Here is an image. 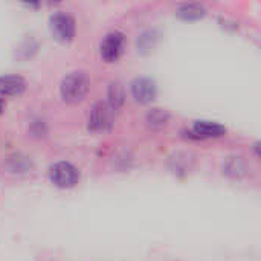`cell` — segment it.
Returning <instances> with one entry per match:
<instances>
[{
	"label": "cell",
	"mask_w": 261,
	"mask_h": 261,
	"mask_svg": "<svg viewBox=\"0 0 261 261\" xmlns=\"http://www.w3.org/2000/svg\"><path fill=\"white\" fill-rule=\"evenodd\" d=\"M3 106H5V104H3V101H2V98H0V113H2V110H3Z\"/></svg>",
	"instance_id": "cell-12"
},
{
	"label": "cell",
	"mask_w": 261,
	"mask_h": 261,
	"mask_svg": "<svg viewBox=\"0 0 261 261\" xmlns=\"http://www.w3.org/2000/svg\"><path fill=\"white\" fill-rule=\"evenodd\" d=\"M49 28L50 32L54 35L55 40L61 41V43H69L73 40L75 32H76V26H75V20L70 14L67 12H55L50 20H49Z\"/></svg>",
	"instance_id": "cell-4"
},
{
	"label": "cell",
	"mask_w": 261,
	"mask_h": 261,
	"mask_svg": "<svg viewBox=\"0 0 261 261\" xmlns=\"http://www.w3.org/2000/svg\"><path fill=\"white\" fill-rule=\"evenodd\" d=\"M124 34L119 32V31H112L109 32L101 44H99V54H101V58L106 61V63H115L119 60L122 50H124Z\"/></svg>",
	"instance_id": "cell-5"
},
{
	"label": "cell",
	"mask_w": 261,
	"mask_h": 261,
	"mask_svg": "<svg viewBox=\"0 0 261 261\" xmlns=\"http://www.w3.org/2000/svg\"><path fill=\"white\" fill-rule=\"evenodd\" d=\"M26 87V81L18 75H5L0 76V95L2 96H15L20 95Z\"/></svg>",
	"instance_id": "cell-8"
},
{
	"label": "cell",
	"mask_w": 261,
	"mask_h": 261,
	"mask_svg": "<svg viewBox=\"0 0 261 261\" xmlns=\"http://www.w3.org/2000/svg\"><path fill=\"white\" fill-rule=\"evenodd\" d=\"M124 101H125V92H124V87L121 86V83H118V81L110 83L109 90H107V104L115 112H118L124 106Z\"/></svg>",
	"instance_id": "cell-9"
},
{
	"label": "cell",
	"mask_w": 261,
	"mask_h": 261,
	"mask_svg": "<svg viewBox=\"0 0 261 261\" xmlns=\"http://www.w3.org/2000/svg\"><path fill=\"white\" fill-rule=\"evenodd\" d=\"M156 93H158V87H156V83L151 78L141 76V78L133 80V83H132V95L138 102L148 104L156 98Z\"/></svg>",
	"instance_id": "cell-6"
},
{
	"label": "cell",
	"mask_w": 261,
	"mask_h": 261,
	"mask_svg": "<svg viewBox=\"0 0 261 261\" xmlns=\"http://www.w3.org/2000/svg\"><path fill=\"white\" fill-rule=\"evenodd\" d=\"M193 133L200 139H210V138H220L226 135V128L217 122L211 121H197L193 125Z\"/></svg>",
	"instance_id": "cell-7"
},
{
	"label": "cell",
	"mask_w": 261,
	"mask_h": 261,
	"mask_svg": "<svg viewBox=\"0 0 261 261\" xmlns=\"http://www.w3.org/2000/svg\"><path fill=\"white\" fill-rule=\"evenodd\" d=\"M49 177L58 188H73L80 180V171L73 164L60 161L49 168Z\"/></svg>",
	"instance_id": "cell-2"
},
{
	"label": "cell",
	"mask_w": 261,
	"mask_h": 261,
	"mask_svg": "<svg viewBox=\"0 0 261 261\" xmlns=\"http://www.w3.org/2000/svg\"><path fill=\"white\" fill-rule=\"evenodd\" d=\"M168 119H170V115L165 110H162V109H153V110H150L147 113V122L153 128H162V127H165L167 122H168Z\"/></svg>",
	"instance_id": "cell-11"
},
{
	"label": "cell",
	"mask_w": 261,
	"mask_h": 261,
	"mask_svg": "<svg viewBox=\"0 0 261 261\" xmlns=\"http://www.w3.org/2000/svg\"><path fill=\"white\" fill-rule=\"evenodd\" d=\"M176 14L184 20H199L206 14V9L199 3H184L176 9Z\"/></svg>",
	"instance_id": "cell-10"
},
{
	"label": "cell",
	"mask_w": 261,
	"mask_h": 261,
	"mask_svg": "<svg viewBox=\"0 0 261 261\" xmlns=\"http://www.w3.org/2000/svg\"><path fill=\"white\" fill-rule=\"evenodd\" d=\"M90 89V80L86 72H70L60 84V95L64 102H81Z\"/></svg>",
	"instance_id": "cell-1"
},
{
	"label": "cell",
	"mask_w": 261,
	"mask_h": 261,
	"mask_svg": "<svg viewBox=\"0 0 261 261\" xmlns=\"http://www.w3.org/2000/svg\"><path fill=\"white\" fill-rule=\"evenodd\" d=\"M115 110L107 104V102H96L87 118V124H89V130L95 132V133H102L112 128L113 122H115Z\"/></svg>",
	"instance_id": "cell-3"
}]
</instances>
